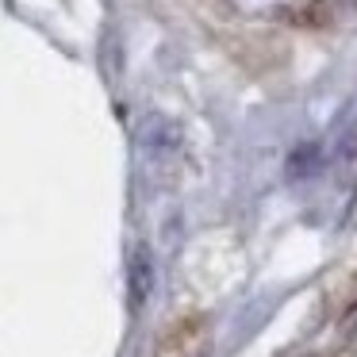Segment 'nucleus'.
<instances>
[{"instance_id":"f257e3e1","label":"nucleus","mask_w":357,"mask_h":357,"mask_svg":"<svg viewBox=\"0 0 357 357\" xmlns=\"http://www.w3.org/2000/svg\"><path fill=\"white\" fill-rule=\"evenodd\" d=\"M150 280H154V269H150V254H146V250H139V254H135V265H131V300H135V303H146Z\"/></svg>"},{"instance_id":"f03ea898","label":"nucleus","mask_w":357,"mask_h":357,"mask_svg":"<svg viewBox=\"0 0 357 357\" xmlns=\"http://www.w3.org/2000/svg\"><path fill=\"white\" fill-rule=\"evenodd\" d=\"M342 162H349V165L357 162V127L346 135V139H342Z\"/></svg>"}]
</instances>
